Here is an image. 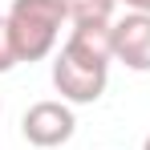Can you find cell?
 <instances>
[{
	"instance_id": "cell-3",
	"label": "cell",
	"mask_w": 150,
	"mask_h": 150,
	"mask_svg": "<svg viewBox=\"0 0 150 150\" xmlns=\"http://www.w3.org/2000/svg\"><path fill=\"white\" fill-rule=\"evenodd\" d=\"M77 130V118L65 101H37L28 105L25 118H21V134H25L28 146H41V150H53V146H65Z\"/></svg>"
},
{
	"instance_id": "cell-1",
	"label": "cell",
	"mask_w": 150,
	"mask_h": 150,
	"mask_svg": "<svg viewBox=\"0 0 150 150\" xmlns=\"http://www.w3.org/2000/svg\"><path fill=\"white\" fill-rule=\"evenodd\" d=\"M110 25H77L53 61V85L73 105H93L110 81Z\"/></svg>"
},
{
	"instance_id": "cell-5",
	"label": "cell",
	"mask_w": 150,
	"mask_h": 150,
	"mask_svg": "<svg viewBox=\"0 0 150 150\" xmlns=\"http://www.w3.org/2000/svg\"><path fill=\"white\" fill-rule=\"evenodd\" d=\"M114 8L118 0H65L69 25H114Z\"/></svg>"
},
{
	"instance_id": "cell-7",
	"label": "cell",
	"mask_w": 150,
	"mask_h": 150,
	"mask_svg": "<svg viewBox=\"0 0 150 150\" xmlns=\"http://www.w3.org/2000/svg\"><path fill=\"white\" fill-rule=\"evenodd\" d=\"M118 4H126L130 12H146L150 16V0H118Z\"/></svg>"
},
{
	"instance_id": "cell-4",
	"label": "cell",
	"mask_w": 150,
	"mask_h": 150,
	"mask_svg": "<svg viewBox=\"0 0 150 150\" xmlns=\"http://www.w3.org/2000/svg\"><path fill=\"white\" fill-rule=\"evenodd\" d=\"M110 49L114 61H122L134 73H150V16L146 12H126L110 25Z\"/></svg>"
},
{
	"instance_id": "cell-8",
	"label": "cell",
	"mask_w": 150,
	"mask_h": 150,
	"mask_svg": "<svg viewBox=\"0 0 150 150\" xmlns=\"http://www.w3.org/2000/svg\"><path fill=\"white\" fill-rule=\"evenodd\" d=\"M142 150H150V134H146V142H142Z\"/></svg>"
},
{
	"instance_id": "cell-2",
	"label": "cell",
	"mask_w": 150,
	"mask_h": 150,
	"mask_svg": "<svg viewBox=\"0 0 150 150\" xmlns=\"http://www.w3.org/2000/svg\"><path fill=\"white\" fill-rule=\"evenodd\" d=\"M4 21L12 33L16 61H45L57 49V37L69 12H65V0H12Z\"/></svg>"
},
{
	"instance_id": "cell-6",
	"label": "cell",
	"mask_w": 150,
	"mask_h": 150,
	"mask_svg": "<svg viewBox=\"0 0 150 150\" xmlns=\"http://www.w3.org/2000/svg\"><path fill=\"white\" fill-rule=\"evenodd\" d=\"M16 65V49H12V33H8V21L0 16V73H8Z\"/></svg>"
}]
</instances>
